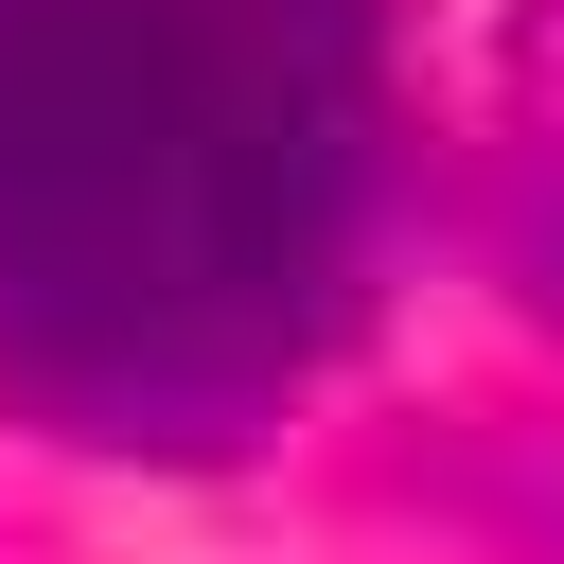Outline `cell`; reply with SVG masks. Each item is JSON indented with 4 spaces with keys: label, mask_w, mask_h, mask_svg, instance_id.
Masks as SVG:
<instances>
[{
    "label": "cell",
    "mask_w": 564,
    "mask_h": 564,
    "mask_svg": "<svg viewBox=\"0 0 564 564\" xmlns=\"http://www.w3.org/2000/svg\"><path fill=\"white\" fill-rule=\"evenodd\" d=\"M405 494H423L476 564H564V441H494V423H458Z\"/></svg>",
    "instance_id": "obj_2"
},
{
    "label": "cell",
    "mask_w": 564,
    "mask_h": 564,
    "mask_svg": "<svg viewBox=\"0 0 564 564\" xmlns=\"http://www.w3.org/2000/svg\"><path fill=\"white\" fill-rule=\"evenodd\" d=\"M352 159V0H0V352L70 405H212L282 370Z\"/></svg>",
    "instance_id": "obj_1"
},
{
    "label": "cell",
    "mask_w": 564,
    "mask_h": 564,
    "mask_svg": "<svg viewBox=\"0 0 564 564\" xmlns=\"http://www.w3.org/2000/svg\"><path fill=\"white\" fill-rule=\"evenodd\" d=\"M494 264H511V300H529V317L564 335V141H546V159H529V176L494 194Z\"/></svg>",
    "instance_id": "obj_3"
}]
</instances>
